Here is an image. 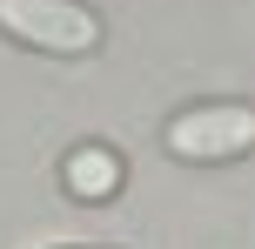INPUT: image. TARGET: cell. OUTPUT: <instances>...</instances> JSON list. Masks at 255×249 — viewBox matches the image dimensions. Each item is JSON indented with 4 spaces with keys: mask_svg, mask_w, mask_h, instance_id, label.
<instances>
[{
    "mask_svg": "<svg viewBox=\"0 0 255 249\" xmlns=\"http://www.w3.org/2000/svg\"><path fill=\"white\" fill-rule=\"evenodd\" d=\"M121 182H128V169H121V155L108 142H81V148H67V162H61V189L74 202H115Z\"/></svg>",
    "mask_w": 255,
    "mask_h": 249,
    "instance_id": "obj_3",
    "label": "cell"
},
{
    "mask_svg": "<svg viewBox=\"0 0 255 249\" xmlns=\"http://www.w3.org/2000/svg\"><path fill=\"white\" fill-rule=\"evenodd\" d=\"M0 34L40 54H94L101 20L81 0H0Z\"/></svg>",
    "mask_w": 255,
    "mask_h": 249,
    "instance_id": "obj_1",
    "label": "cell"
},
{
    "mask_svg": "<svg viewBox=\"0 0 255 249\" xmlns=\"http://www.w3.org/2000/svg\"><path fill=\"white\" fill-rule=\"evenodd\" d=\"M168 155L175 162H235L255 148V108L249 101H202V108H181L168 121Z\"/></svg>",
    "mask_w": 255,
    "mask_h": 249,
    "instance_id": "obj_2",
    "label": "cell"
}]
</instances>
